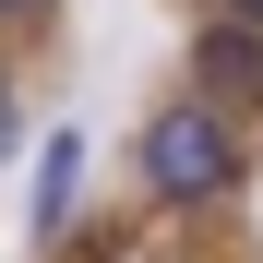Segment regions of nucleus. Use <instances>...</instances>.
Listing matches in <instances>:
<instances>
[{
    "instance_id": "f257e3e1",
    "label": "nucleus",
    "mask_w": 263,
    "mask_h": 263,
    "mask_svg": "<svg viewBox=\"0 0 263 263\" xmlns=\"http://www.w3.org/2000/svg\"><path fill=\"white\" fill-rule=\"evenodd\" d=\"M144 180L167 192V203H215L239 180V156H228V132H215L203 108H167L156 132H144Z\"/></svg>"
},
{
    "instance_id": "20e7f679",
    "label": "nucleus",
    "mask_w": 263,
    "mask_h": 263,
    "mask_svg": "<svg viewBox=\"0 0 263 263\" xmlns=\"http://www.w3.org/2000/svg\"><path fill=\"white\" fill-rule=\"evenodd\" d=\"M215 12H239V24H263V0H215Z\"/></svg>"
},
{
    "instance_id": "39448f33",
    "label": "nucleus",
    "mask_w": 263,
    "mask_h": 263,
    "mask_svg": "<svg viewBox=\"0 0 263 263\" xmlns=\"http://www.w3.org/2000/svg\"><path fill=\"white\" fill-rule=\"evenodd\" d=\"M0 144H12V96H0Z\"/></svg>"
},
{
    "instance_id": "423d86ee",
    "label": "nucleus",
    "mask_w": 263,
    "mask_h": 263,
    "mask_svg": "<svg viewBox=\"0 0 263 263\" xmlns=\"http://www.w3.org/2000/svg\"><path fill=\"white\" fill-rule=\"evenodd\" d=\"M0 12H12V0H0Z\"/></svg>"
},
{
    "instance_id": "7ed1b4c3",
    "label": "nucleus",
    "mask_w": 263,
    "mask_h": 263,
    "mask_svg": "<svg viewBox=\"0 0 263 263\" xmlns=\"http://www.w3.org/2000/svg\"><path fill=\"white\" fill-rule=\"evenodd\" d=\"M203 84L251 96V84H263V48H251V36H203Z\"/></svg>"
},
{
    "instance_id": "f03ea898",
    "label": "nucleus",
    "mask_w": 263,
    "mask_h": 263,
    "mask_svg": "<svg viewBox=\"0 0 263 263\" xmlns=\"http://www.w3.org/2000/svg\"><path fill=\"white\" fill-rule=\"evenodd\" d=\"M72 192H84V132H48V156H36V228H72Z\"/></svg>"
}]
</instances>
